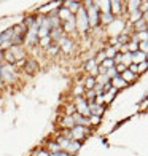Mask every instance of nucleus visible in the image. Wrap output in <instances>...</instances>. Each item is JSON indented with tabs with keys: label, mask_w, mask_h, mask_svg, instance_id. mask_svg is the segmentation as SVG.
Here are the masks:
<instances>
[{
	"label": "nucleus",
	"mask_w": 148,
	"mask_h": 156,
	"mask_svg": "<svg viewBox=\"0 0 148 156\" xmlns=\"http://www.w3.org/2000/svg\"><path fill=\"white\" fill-rule=\"evenodd\" d=\"M104 53H105V56H107L108 59H113L116 56V53H118V49L113 45H107V43H105L104 45Z\"/></svg>",
	"instance_id": "25"
},
{
	"label": "nucleus",
	"mask_w": 148,
	"mask_h": 156,
	"mask_svg": "<svg viewBox=\"0 0 148 156\" xmlns=\"http://www.w3.org/2000/svg\"><path fill=\"white\" fill-rule=\"evenodd\" d=\"M102 89H104V93H107V91H110V89H111V84H110V83L104 84V86H102Z\"/></svg>",
	"instance_id": "37"
},
{
	"label": "nucleus",
	"mask_w": 148,
	"mask_h": 156,
	"mask_svg": "<svg viewBox=\"0 0 148 156\" xmlns=\"http://www.w3.org/2000/svg\"><path fill=\"white\" fill-rule=\"evenodd\" d=\"M83 97L86 99V102H94V99H96L94 89H86V91H84V94H83Z\"/></svg>",
	"instance_id": "29"
},
{
	"label": "nucleus",
	"mask_w": 148,
	"mask_h": 156,
	"mask_svg": "<svg viewBox=\"0 0 148 156\" xmlns=\"http://www.w3.org/2000/svg\"><path fill=\"white\" fill-rule=\"evenodd\" d=\"M81 5H83V2H80V0H65V2H62V6H65L73 16H75V13L81 8Z\"/></svg>",
	"instance_id": "13"
},
{
	"label": "nucleus",
	"mask_w": 148,
	"mask_h": 156,
	"mask_svg": "<svg viewBox=\"0 0 148 156\" xmlns=\"http://www.w3.org/2000/svg\"><path fill=\"white\" fill-rule=\"evenodd\" d=\"M118 96V91L115 89V88H111L110 91H107V93H104V104H105V107H108V105H111L113 104V101H115V97Z\"/></svg>",
	"instance_id": "17"
},
{
	"label": "nucleus",
	"mask_w": 148,
	"mask_h": 156,
	"mask_svg": "<svg viewBox=\"0 0 148 156\" xmlns=\"http://www.w3.org/2000/svg\"><path fill=\"white\" fill-rule=\"evenodd\" d=\"M146 69H148V61H145V62H142V64H139V66H137V75H139V76L143 75V73L146 72Z\"/></svg>",
	"instance_id": "31"
},
{
	"label": "nucleus",
	"mask_w": 148,
	"mask_h": 156,
	"mask_svg": "<svg viewBox=\"0 0 148 156\" xmlns=\"http://www.w3.org/2000/svg\"><path fill=\"white\" fill-rule=\"evenodd\" d=\"M11 40H13V29L11 27L0 32V51H6L8 48H11Z\"/></svg>",
	"instance_id": "8"
},
{
	"label": "nucleus",
	"mask_w": 148,
	"mask_h": 156,
	"mask_svg": "<svg viewBox=\"0 0 148 156\" xmlns=\"http://www.w3.org/2000/svg\"><path fill=\"white\" fill-rule=\"evenodd\" d=\"M73 126H75V123H73V118L72 116L61 115L58 118V127H59V131H69V129H72Z\"/></svg>",
	"instance_id": "11"
},
{
	"label": "nucleus",
	"mask_w": 148,
	"mask_h": 156,
	"mask_svg": "<svg viewBox=\"0 0 148 156\" xmlns=\"http://www.w3.org/2000/svg\"><path fill=\"white\" fill-rule=\"evenodd\" d=\"M51 156H70L67 151H64V150H61V151H56V153H51Z\"/></svg>",
	"instance_id": "36"
},
{
	"label": "nucleus",
	"mask_w": 148,
	"mask_h": 156,
	"mask_svg": "<svg viewBox=\"0 0 148 156\" xmlns=\"http://www.w3.org/2000/svg\"><path fill=\"white\" fill-rule=\"evenodd\" d=\"M19 78H21V72L16 66L6 62L0 64V81L3 83V86H13V84L19 83Z\"/></svg>",
	"instance_id": "1"
},
{
	"label": "nucleus",
	"mask_w": 148,
	"mask_h": 156,
	"mask_svg": "<svg viewBox=\"0 0 148 156\" xmlns=\"http://www.w3.org/2000/svg\"><path fill=\"white\" fill-rule=\"evenodd\" d=\"M102 96H104V94H102ZM102 96H96L94 102H96L97 105H105V104H104V97H102Z\"/></svg>",
	"instance_id": "35"
},
{
	"label": "nucleus",
	"mask_w": 148,
	"mask_h": 156,
	"mask_svg": "<svg viewBox=\"0 0 148 156\" xmlns=\"http://www.w3.org/2000/svg\"><path fill=\"white\" fill-rule=\"evenodd\" d=\"M94 3L100 13H110V0H94Z\"/></svg>",
	"instance_id": "21"
},
{
	"label": "nucleus",
	"mask_w": 148,
	"mask_h": 156,
	"mask_svg": "<svg viewBox=\"0 0 148 156\" xmlns=\"http://www.w3.org/2000/svg\"><path fill=\"white\" fill-rule=\"evenodd\" d=\"M105 59H107V56H105V53H104V48L97 49V51L94 53V61H96L97 66H100V64H102Z\"/></svg>",
	"instance_id": "26"
},
{
	"label": "nucleus",
	"mask_w": 148,
	"mask_h": 156,
	"mask_svg": "<svg viewBox=\"0 0 148 156\" xmlns=\"http://www.w3.org/2000/svg\"><path fill=\"white\" fill-rule=\"evenodd\" d=\"M110 84H111V88H115V89L118 91V93L128 88V84L124 83V80H123V78L119 76V75H118L116 78H113V80H110Z\"/></svg>",
	"instance_id": "19"
},
{
	"label": "nucleus",
	"mask_w": 148,
	"mask_h": 156,
	"mask_svg": "<svg viewBox=\"0 0 148 156\" xmlns=\"http://www.w3.org/2000/svg\"><path fill=\"white\" fill-rule=\"evenodd\" d=\"M72 102H73V105H75V112L78 113V115H81V116H84V118H89V116H91L89 108H88V102H86V99H84L83 96H81V97H73Z\"/></svg>",
	"instance_id": "7"
},
{
	"label": "nucleus",
	"mask_w": 148,
	"mask_h": 156,
	"mask_svg": "<svg viewBox=\"0 0 148 156\" xmlns=\"http://www.w3.org/2000/svg\"><path fill=\"white\" fill-rule=\"evenodd\" d=\"M100 66H102V67H104L105 70H108V69H111V67H115V61H113V59H108V58H107V59H105V61H104V62L100 64Z\"/></svg>",
	"instance_id": "33"
},
{
	"label": "nucleus",
	"mask_w": 148,
	"mask_h": 156,
	"mask_svg": "<svg viewBox=\"0 0 148 156\" xmlns=\"http://www.w3.org/2000/svg\"><path fill=\"white\" fill-rule=\"evenodd\" d=\"M29 56H27V49L24 46H11L6 51H3V62L13 64V66H16L18 62L24 61Z\"/></svg>",
	"instance_id": "2"
},
{
	"label": "nucleus",
	"mask_w": 148,
	"mask_h": 156,
	"mask_svg": "<svg viewBox=\"0 0 148 156\" xmlns=\"http://www.w3.org/2000/svg\"><path fill=\"white\" fill-rule=\"evenodd\" d=\"M83 94H84V88H83L81 80H80V81H76L73 86H72V96L73 97H81Z\"/></svg>",
	"instance_id": "24"
},
{
	"label": "nucleus",
	"mask_w": 148,
	"mask_h": 156,
	"mask_svg": "<svg viewBox=\"0 0 148 156\" xmlns=\"http://www.w3.org/2000/svg\"><path fill=\"white\" fill-rule=\"evenodd\" d=\"M81 84H83L84 91H86V89H94V86H96V78L91 76V75H84L83 80H81Z\"/></svg>",
	"instance_id": "20"
},
{
	"label": "nucleus",
	"mask_w": 148,
	"mask_h": 156,
	"mask_svg": "<svg viewBox=\"0 0 148 156\" xmlns=\"http://www.w3.org/2000/svg\"><path fill=\"white\" fill-rule=\"evenodd\" d=\"M38 69H40V66H38V59L27 58V59H26V62H24V66L21 67L19 72H23L24 75H33Z\"/></svg>",
	"instance_id": "9"
},
{
	"label": "nucleus",
	"mask_w": 148,
	"mask_h": 156,
	"mask_svg": "<svg viewBox=\"0 0 148 156\" xmlns=\"http://www.w3.org/2000/svg\"><path fill=\"white\" fill-rule=\"evenodd\" d=\"M110 13L115 18H126L124 2H121V0H110Z\"/></svg>",
	"instance_id": "10"
},
{
	"label": "nucleus",
	"mask_w": 148,
	"mask_h": 156,
	"mask_svg": "<svg viewBox=\"0 0 148 156\" xmlns=\"http://www.w3.org/2000/svg\"><path fill=\"white\" fill-rule=\"evenodd\" d=\"M93 131V129H89V127H83V126H73L72 129H70V139L72 140H76V142H83L88 139L89 136V132Z\"/></svg>",
	"instance_id": "6"
},
{
	"label": "nucleus",
	"mask_w": 148,
	"mask_h": 156,
	"mask_svg": "<svg viewBox=\"0 0 148 156\" xmlns=\"http://www.w3.org/2000/svg\"><path fill=\"white\" fill-rule=\"evenodd\" d=\"M58 46H59V53H61V54L70 56V54L75 53L76 48H78V43L75 41L73 37H64V38H62L59 43H58Z\"/></svg>",
	"instance_id": "5"
},
{
	"label": "nucleus",
	"mask_w": 148,
	"mask_h": 156,
	"mask_svg": "<svg viewBox=\"0 0 148 156\" xmlns=\"http://www.w3.org/2000/svg\"><path fill=\"white\" fill-rule=\"evenodd\" d=\"M126 18H115L111 23L104 27V32H107L108 38H113V37H118L119 34H123L126 30Z\"/></svg>",
	"instance_id": "4"
},
{
	"label": "nucleus",
	"mask_w": 148,
	"mask_h": 156,
	"mask_svg": "<svg viewBox=\"0 0 148 156\" xmlns=\"http://www.w3.org/2000/svg\"><path fill=\"white\" fill-rule=\"evenodd\" d=\"M30 156H51V153H49L48 150H45L43 147H37V148H33Z\"/></svg>",
	"instance_id": "28"
},
{
	"label": "nucleus",
	"mask_w": 148,
	"mask_h": 156,
	"mask_svg": "<svg viewBox=\"0 0 148 156\" xmlns=\"http://www.w3.org/2000/svg\"><path fill=\"white\" fill-rule=\"evenodd\" d=\"M96 83H97V84H102V86H104V84L110 83V80L107 78V75H97V76H96Z\"/></svg>",
	"instance_id": "32"
},
{
	"label": "nucleus",
	"mask_w": 148,
	"mask_h": 156,
	"mask_svg": "<svg viewBox=\"0 0 148 156\" xmlns=\"http://www.w3.org/2000/svg\"><path fill=\"white\" fill-rule=\"evenodd\" d=\"M73 113H75V105H73V102H69V104H65V105H64V115L72 116Z\"/></svg>",
	"instance_id": "30"
},
{
	"label": "nucleus",
	"mask_w": 148,
	"mask_h": 156,
	"mask_svg": "<svg viewBox=\"0 0 148 156\" xmlns=\"http://www.w3.org/2000/svg\"><path fill=\"white\" fill-rule=\"evenodd\" d=\"M88 119H89V127H91V129H96V127H99V126L102 124V118H100V116L91 115Z\"/></svg>",
	"instance_id": "27"
},
{
	"label": "nucleus",
	"mask_w": 148,
	"mask_h": 156,
	"mask_svg": "<svg viewBox=\"0 0 148 156\" xmlns=\"http://www.w3.org/2000/svg\"><path fill=\"white\" fill-rule=\"evenodd\" d=\"M131 59H132V64H136V66H139V64H142L146 61V54L142 53V51H136L131 54Z\"/></svg>",
	"instance_id": "22"
},
{
	"label": "nucleus",
	"mask_w": 148,
	"mask_h": 156,
	"mask_svg": "<svg viewBox=\"0 0 148 156\" xmlns=\"http://www.w3.org/2000/svg\"><path fill=\"white\" fill-rule=\"evenodd\" d=\"M88 108H89V113L94 116H104L105 115V110H107V107L105 105H97L96 102H88Z\"/></svg>",
	"instance_id": "12"
},
{
	"label": "nucleus",
	"mask_w": 148,
	"mask_h": 156,
	"mask_svg": "<svg viewBox=\"0 0 148 156\" xmlns=\"http://www.w3.org/2000/svg\"><path fill=\"white\" fill-rule=\"evenodd\" d=\"M43 53H46L48 58H58V56L61 54V53H59V46L56 45V43H51V45H49V46L45 49Z\"/></svg>",
	"instance_id": "23"
},
{
	"label": "nucleus",
	"mask_w": 148,
	"mask_h": 156,
	"mask_svg": "<svg viewBox=\"0 0 148 156\" xmlns=\"http://www.w3.org/2000/svg\"><path fill=\"white\" fill-rule=\"evenodd\" d=\"M81 147H83V144H81V142L70 140V142H69V145H67V148H65L64 151H67L70 156H76V153H78V151L81 150Z\"/></svg>",
	"instance_id": "14"
},
{
	"label": "nucleus",
	"mask_w": 148,
	"mask_h": 156,
	"mask_svg": "<svg viewBox=\"0 0 148 156\" xmlns=\"http://www.w3.org/2000/svg\"><path fill=\"white\" fill-rule=\"evenodd\" d=\"M56 16H58V19L61 21V24H62L64 21L70 19V18H72L73 15H72V13H70V11L65 8V6H62V3H61V6H59L58 10H56Z\"/></svg>",
	"instance_id": "15"
},
{
	"label": "nucleus",
	"mask_w": 148,
	"mask_h": 156,
	"mask_svg": "<svg viewBox=\"0 0 148 156\" xmlns=\"http://www.w3.org/2000/svg\"><path fill=\"white\" fill-rule=\"evenodd\" d=\"M83 6H84V11H86V16H88V23H89L91 30L97 29V27H100V21H99V18H100V11L97 10L94 0L83 2Z\"/></svg>",
	"instance_id": "3"
},
{
	"label": "nucleus",
	"mask_w": 148,
	"mask_h": 156,
	"mask_svg": "<svg viewBox=\"0 0 148 156\" xmlns=\"http://www.w3.org/2000/svg\"><path fill=\"white\" fill-rule=\"evenodd\" d=\"M139 51H142V53H148V40L146 41H140L139 43Z\"/></svg>",
	"instance_id": "34"
},
{
	"label": "nucleus",
	"mask_w": 148,
	"mask_h": 156,
	"mask_svg": "<svg viewBox=\"0 0 148 156\" xmlns=\"http://www.w3.org/2000/svg\"><path fill=\"white\" fill-rule=\"evenodd\" d=\"M43 148L45 150H48L49 153H56V151H61V148L58 145V142H56L54 139H46L45 144H43Z\"/></svg>",
	"instance_id": "18"
},
{
	"label": "nucleus",
	"mask_w": 148,
	"mask_h": 156,
	"mask_svg": "<svg viewBox=\"0 0 148 156\" xmlns=\"http://www.w3.org/2000/svg\"><path fill=\"white\" fill-rule=\"evenodd\" d=\"M119 76L123 78L124 83L128 84V86H129V84H134V83H136V81L139 80V76H137L136 73H132L131 70H128V69H126V70H124V72H123L121 75H119Z\"/></svg>",
	"instance_id": "16"
}]
</instances>
